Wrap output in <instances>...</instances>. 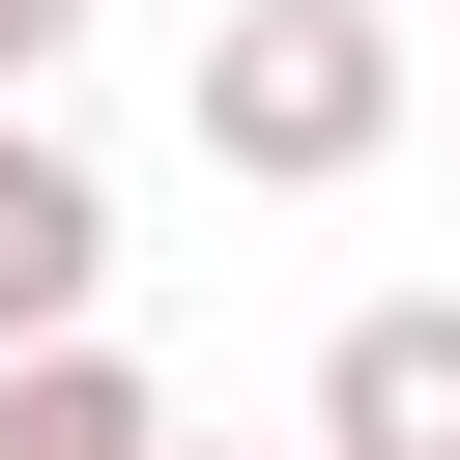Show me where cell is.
Instances as JSON below:
<instances>
[{
    "instance_id": "3957f363",
    "label": "cell",
    "mask_w": 460,
    "mask_h": 460,
    "mask_svg": "<svg viewBox=\"0 0 460 460\" xmlns=\"http://www.w3.org/2000/svg\"><path fill=\"white\" fill-rule=\"evenodd\" d=\"M316 460H460V288H374L316 345Z\"/></svg>"
},
{
    "instance_id": "5b68a950",
    "label": "cell",
    "mask_w": 460,
    "mask_h": 460,
    "mask_svg": "<svg viewBox=\"0 0 460 460\" xmlns=\"http://www.w3.org/2000/svg\"><path fill=\"white\" fill-rule=\"evenodd\" d=\"M86 29H115V0H0V86H58V58H86Z\"/></svg>"
},
{
    "instance_id": "8992f818",
    "label": "cell",
    "mask_w": 460,
    "mask_h": 460,
    "mask_svg": "<svg viewBox=\"0 0 460 460\" xmlns=\"http://www.w3.org/2000/svg\"><path fill=\"white\" fill-rule=\"evenodd\" d=\"M172 460H230V431H172ZM288 460H316V431H288Z\"/></svg>"
},
{
    "instance_id": "277c9868",
    "label": "cell",
    "mask_w": 460,
    "mask_h": 460,
    "mask_svg": "<svg viewBox=\"0 0 460 460\" xmlns=\"http://www.w3.org/2000/svg\"><path fill=\"white\" fill-rule=\"evenodd\" d=\"M0 460H172L144 345H115V316H86V345H0Z\"/></svg>"
},
{
    "instance_id": "7a4b0ae2",
    "label": "cell",
    "mask_w": 460,
    "mask_h": 460,
    "mask_svg": "<svg viewBox=\"0 0 460 460\" xmlns=\"http://www.w3.org/2000/svg\"><path fill=\"white\" fill-rule=\"evenodd\" d=\"M86 316H115V172L0 86V345H86Z\"/></svg>"
},
{
    "instance_id": "6da1fadb",
    "label": "cell",
    "mask_w": 460,
    "mask_h": 460,
    "mask_svg": "<svg viewBox=\"0 0 460 460\" xmlns=\"http://www.w3.org/2000/svg\"><path fill=\"white\" fill-rule=\"evenodd\" d=\"M374 144H402V0H230V29H201V172L316 201V172H374Z\"/></svg>"
}]
</instances>
